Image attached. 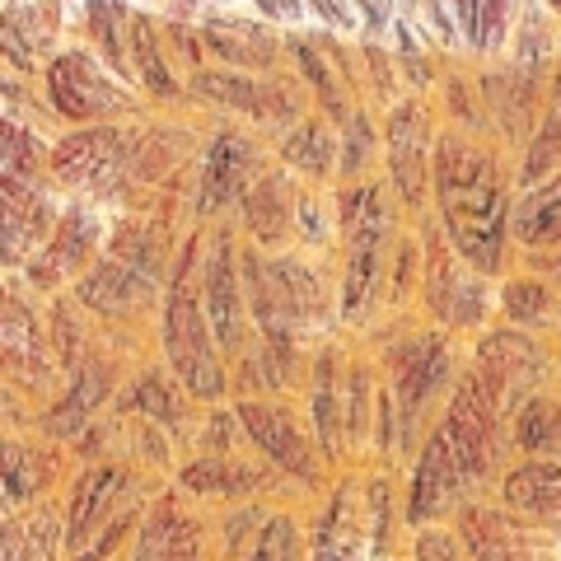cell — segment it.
Returning <instances> with one entry per match:
<instances>
[{
    "mask_svg": "<svg viewBox=\"0 0 561 561\" xmlns=\"http://www.w3.org/2000/svg\"><path fill=\"white\" fill-rule=\"evenodd\" d=\"M206 43L234 70H262L276 57V33L257 20H243V14H216V20H206Z\"/></svg>",
    "mask_w": 561,
    "mask_h": 561,
    "instance_id": "23",
    "label": "cell"
},
{
    "mask_svg": "<svg viewBox=\"0 0 561 561\" xmlns=\"http://www.w3.org/2000/svg\"><path fill=\"white\" fill-rule=\"evenodd\" d=\"M131 402L154 421H173V412H179V389H173L164 375H140L131 389Z\"/></svg>",
    "mask_w": 561,
    "mask_h": 561,
    "instance_id": "38",
    "label": "cell"
},
{
    "mask_svg": "<svg viewBox=\"0 0 561 561\" xmlns=\"http://www.w3.org/2000/svg\"><path fill=\"white\" fill-rule=\"evenodd\" d=\"M426 300L440 323L468 328V323H482L491 295H486L482 272H463V267H454V257H435L426 272Z\"/></svg>",
    "mask_w": 561,
    "mask_h": 561,
    "instance_id": "19",
    "label": "cell"
},
{
    "mask_svg": "<svg viewBox=\"0 0 561 561\" xmlns=\"http://www.w3.org/2000/svg\"><path fill=\"white\" fill-rule=\"evenodd\" d=\"M431 164H435V154H431V136H426V108H421V103H402L389 117V169H393V183L408 206H421Z\"/></svg>",
    "mask_w": 561,
    "mask_h": 561,
    "instance_id": "14",
    "label": "cell"
},
{
    "mask_svg": "<svg viewBox=\"0 0 561 561\" xmlns=\"http://www.w3.org/2000/svg\"><path fill=\"white\" fill-rule=\"evenodd\" d=\"M370 561H393V557H389V552H383V557H370Z\"/></svg>",
    "mask_w": 561,
    "mask_h": 561,
    "instance_id": "46",
    "label": "cell"
},
{
    "mask_svg": "<svg viewBox=\"0 0 561 561\" xmlns=\"http://www.w3.org/2000/svg\"><path fill=\"white\" fill-rule=\"evenodd\" d=\"M501 505L561 542V459H524L501 478Z\"/></svg>",
    "mask_w": 561,
    "mask_h": 561,
    "instance_id": "12",
    "label": "cell"
},
{
    "mask_svg": "<svg viewBox=\"0 0 561 561\" xmlns=\"http://www.w3.org/2000/svg\"><path fill=\"white\" fill-rule=\"evenodd\" d=\"M511 24V0H478V28H472V51H496Z\"/></svg>",
    "mask_w": 561,
    "mask_h": 561,
    "instance_id": "39",
    "label": "cell"
},
{
    "mask_svg": "<svg viewBox=\"0 0 561 561\" xmlns=\"http://www.w3.org/2000/svg\"><path fill=\"white\" fill-rule=\"evenodd\" d=\"M511 234L519 239L524 253L561 249V173H552L548 183L529 187L511 206Z\"/></svg>",
    "mask_w": 561,
    "mask_h": 561,
    "instance_id": "22",
    "label": "cell"
},
{
    "mask_svg": "<svg viewBox=\"0 0 561 561\" xmlns=\"http://www.w3.org/2000/svg\"><path fill=\"white\" fill-rule=\"evenodd\" d=\"M38 454L24 449L20 440H10L5 445V501H10V511H20V505L28 496H38Z\"/></svg>",
    "mask_w": 561,
    "mask_h": 561,
    "instance_id": "36",
    "label": "cell"
},
{
    "mask_svg": "<svg viewBox=\"0 0 561 561\" xmlns=\"http://www.w3.org/2000/svg\"><path fill=\"white\" fill-rule=\"evenodd\" d=\"M90 20H94V33H99V43H103V61H108L117 76H127V51H131V47H122V38H117L122 5H113V0H94V5H90Z\"/></svg>",
    "mask_w": 561,
    "mask_h": 561,
    "instance_id": "37",
    "label": "cell"
},
{
    "mask_svg": "<svg viewBox=\"0 0 561 561\" xmlns=\"http://www.w3.org/2000/svg\"><path fill=\"white\" fill-rule=\"evenodd\" d=\"M313 421H319V440L323 449L337 459L342 449V383H332V351H323L319 356V370H313Z\"/></svg>",
    "mask_w": 561,
    "mask_h": 561,
    "instance_id": "32",
    "label": "cell"
},
{
    "mask_svg": "<svg viewBox=\"0 0 561 561\" xmlns=\"http://www.w3.org/2000/svg\"><path fill=\"white\" fill-rule=\"evenodd\" d=\"M342 140V154H337V164L342 173L351 179V173H360L365 160H370V150H375V131H370V122L365 117H346V131H337Z\"/></svg>",
    "mask_w": 561,
    "mask_h": 561,
    "instance_id": "40",
    "label": "cell"
},
{
    "mask_svg": "<svg viewBox=\"0 0 561 561\" xmlns=\"http://www.w3.org/2000/svg\"><path fill=\"white\" fill-rule=\"evenodd\" d=\"M472 375L486 383V393L496 398V408L505 416H515L519 402L542 393V379H548V351L538 346L534 332L496 328L478 342V365H472Z\"/></svg>",
    "mask_w": 561,
    "mask_h": 561,
    "instance_id": "5",
    "label": "cell"
},
{
    "mask_svg": "<svg viewBox=\"0 0 561 561\" xmlns=\"http://www.w3.org/2000/svg\"><path fill=\"white\" fill-rule=\"evenodd\" d=\"M552 561H561V557H552Z\"/></svg>",
    "mask_w": 561,
    "mask_h": 561,
    "instance_id": "49",
    "label": "cell"
},
{
    "mask_svg": "<svg viewBox=\"0 0 561 561\" xmlns=\"http://www.w3.org/2000/svg\"><path fill=\"white\" fill-rule=\"evenodd\" d=\"M243 561H309V538L300 534V524H295L290 515H272L257 529L253 548Z\"/></svg>",
    "mask_w": 561,
    "mask_h": 561,
    "instance_id": "34",
    "label": "cell"
},
{
    "mask_svg": "<svg viewBox=\"0 0 561 561\" xmlns=\"http://www.w3.org/2000/svg\"><path fill=\"white\" fill-rule=\"evenodd\" d=\"M454 534L463 538V548L472 561H552L557 538L534 529L529 519H519L505 505H482L468 501L454 515Z\"/></svg>",
    "mask_w": 561,
    "mask_h": 561,
    "instance_id": "7",
    "label": "cell"
},
{
    "mask_svg": "<svg viewBox=\"0 0 561 561\" xmlns=\"http://www.w3.org/2000/svg\"><path fill=\"white\" fill-rule=\"evenodd\" d=\"M131 57H136V76H140V84H146L154 99H173V94H179V84H173L169 66H164L160 38L150 33L146 20H136V28H131Z\"/></svg>",
    "mask_w": 561,
    "mask_h": 561,
    "instance_id": "35",
    "label": "cell"
},
{
    "mask_svg": "<svg viewBox=\"0 0 561 561\" xmlns=\"http://www.w3.org/2000/svg\"><path fill=\"white\" fill-rule=\"evenodd\" d=\"M511 440L524 449V459H561V402L534 393L511 416Z\"/></svg>",
    "mask_w": 561,
    "mask_h": 561,
    "instance_id": "26",
    "label": "cell"
},
{
    "mask_svg": "<svg viewBox=\"0 0 561 561\" xmlns=\"http://www.w3.org/2000/svg\"><path fill=\"white\" fill-rule=\"evenodd\" d=\"M262 20H280V24H300L305 20V5L300 0H257Z\"/></svg>",
    "mask_w": 561,
    "mask_h": 561,
    "instance_id": "42",
    "label": "cell"
},
{
    "mask_svg": "<svg viewBox=\"0 0 561 561\" xmlns=\"http://www.w3.org/2000/svg\"><path fill=\"white\" fill-rule=\"evenodd\" d=\"M197 94H206L220 108H234L253 122H290L300 103L290 99V90H267L243 70H197Z\"/></svg>",
    "mask_w": 561,
    "mask_h": 561,
    "instance_id": "16",
    "label": "cell"
},
{
    "mask_svg": "<svg viewBox=\"0 0 561 561\" xmlns=\"http://www.w3.org/2000/svg\"><path fill=\"white\" fill-rule=\"evenodd\" d=\"M239 421L249 426V440L262 449V459L276 463L290 478H313V454L309 440L286 408L276 402H239Z\"/></svg>",
    "mask_w": 561,
    "mask_h": 561,
    "instance_id": "13",
    "label": "cell"
},
{
    "mask_svg": "<svg viewBox=\"0 0 561 561\" xmlns=\"http://www.w3.org/2000/svg\"><path fill=\"white\" fill-rule=\"evenodd\" d=\"M28 548H33V542H28V534H24V524L10 519V524H5V561H24Z\"/></svg>",
    "mask_w": 561,
    "mask_h": 561,
    "instance_id": "43",
    "label": "cell"
},
{
    "mask_svg": "<svg viewBox=\"0 0 561 561\" xmlns=\"http://www.w3.org/2000/svg\"><path fill=\"white\" fill-rule=\"evenodd\" d=\"M122 491H127V472L117 463H99L76 482L70 511H66V548L70 552H84V538L99 529V519L108 515L113 505H122Z\"/></svg>",
    "mask_w": 561,
    "mask_h": 561,
    "instance_id": "21",
    "label": "cell"
},
{
    "mask_svg": "<svg viewBox=\"0 0 561 561\" xmlns=\"http://www.w3.org/2000/svg\"><path fill=\"white\" fill-rule=\"evenodd\" d=\"M131 150H136L131 127L103 122V127H84L76 136H66L51 150V173L84 192H113L122 173L131 169Z\"/></svg>",
    "mask_w": 561,
    "mask_h": 561,
    "instance_id": "9",
    "label": "cell"
},
{
    "mask_svg": "<svg viewBox=\"0 0 561 561\" xmlns=\"http://www.w3.org/2000/svg\"><path fill=\"white\" fill-rule=\"evenodd\" d=\"M94 243H99V220H94V210H84L76 206L70 216L57 220V230H51V239L43 243V253L33 257V286H61V280L76 276L84 262H90L94 253Z\"/></svg>",
    "mask_w": 561,
    "mask_h": 561,
    "instance_id": "17",
    "label": "cell"
},
{
    "mask_svg": "<svg viewBox=\"0 0 561 561\" xmlns=\"http://www.w3.org/2000/svg\"><path fill=\"white\" fill-rule=\"evenodd\" d=\"M346 230V272H342V319L360 323L375 305L383 280V253H389V206L379 202V187H360L351 206H342Z\"/></svg>",
    "mask_w": 561,
    "mask_h": 561,
    "instance_id": "3",
    "label": "cell"
},
{
    "mask_svg": "<svg viewBox=\"0 0 561 561\" xmlns=\"http://www.w3.org/2000/svg\"><path fill=\"white\" fill-rule=\"evenodd\" d=\"M501 313L524 332L548 328L557 313V290L548 286V276H515V280H505V290H501Z\"/></svg>",
    "mask_w": 561,
    "mask_h": 561,
    "instance_id": "29",
    "label": "cell"
},
{
    "mask_svg": "<svg viewBox=\"0 0 561 561\" xmlns=\"http://www.w3.org/2000/svg\"><path fill=\"white\" fill-rule=\"evenodd\" d=\"M501 408H496V398L486 393V383L478 375H463L459 379V389L449 393V408H445V435H449V445L454 454H459V463H463V478L468 486H482L496 478V468H501Z\"/></svg>",
    "mask_w": 561,
    "mask_h": 561,
    "instance_id": "4",
    "label": "cell"
},
{
    "mask_svg": "<svg viewBox=\"0 0 561 561\" xmlns=\"http://www.w3.org/2000/svg\"><path fill=\"white\" fill-rule=\"evenodd\" d=\"M342 140H332V131L323 127V122H290L286 140H280V160H286L295 173H328L332 169V150H337Z\"/></svg>",
    "mask_w": 561,
    "mask_h": 561,
    "instance_id": "31",
    "label": "cell"
},
{
    "mask_svg": "<svg viewBox=\"0 0 561 561\" xmlns=\"http://www.w3.org/2000/svg\"><path fill=\"white\" fill-rule=\"evenodd\" d=\"M552 103L561 108V43H557V76H552Z\"/></svg>",
    "mask_w": 561,
    "mask_h": 561,
    "instance_id": "45",
    "label": "cell"
},
{
    "mask_svg": "<svg viewBox=\"0 0 561 561\" xmlns=\"http://www.w3.org/2000/svg\"><path fill=\"white\" fill-rule=\"evenodd\" d=\"M179 5H187V10H192V5H197V0H179Z\"/></svg>",
    "mask_w": 561,
    "mask_h": 561,
    "instance_id": "47",
    "label": "cell"
},
{
    "mask_svg": "<svg viewBox=\"0 0 561 561\" xmlns=\"http://www.w3.org/2000/svg\"><path fill=\"white\" fill-rule=\"evenodd\" d=\"M468 478L463 463L454 454L445 426L431 431V440L421 445L416 468H412V486H408V505H402V519L412 529H431V524H449V515H459L468 505Z\"/></svg>",
    "mask_w": 561,
    "mask_h": 561,
    "instance_id": "8",
    "label": "cell"
},
{
    "mask_svg": "<svg viewBox=\"0 0 561 561\" xmlns=\"http://www.w3.org/2000/svg\"><path fill=\"white\" fill-rule=\"evenodd\" d=\"M154 290V272L150 262H131V257H108L103 267L80 286V300L94 305L99 313H122L136 300H146Z\"/></svg>",
    "mask_w": 561,
    "mask_h": 561,
    "instance_id": "24",
    "label": "cell"
},
{
    "mask_svg": "<svg viewBox=\"0 0 561 561\" xmlns=\"http://www.w3.org/2000/svg\"><path fill=\"white\" fill-rule=\"evenodd\" d=\"M239 290H243V276L234 272L230 234H220L206 257V319L216 328V342L225 351H239L243 342V295Z\"/></svg>",
    "mask_w": 561,
    "mask_h": 561,
    "instance_id": "18",
    "label": "cell"
},
{
    "mask_svg": "<svg viewBox=\"0 0 561 561\" xmlns=\"http://www.w3.org/2000/svg\"><path fill=\"white\" fill-rule=\"evenodd\" d=\"M103 389H108V379H103L94 365H84V370L76 375V383H70V393L61 398V408L47 416V431L51 435H76L84 426V416L103 402Z\"/></svg>",
    "mask_w": 561,
    "mask_h": 561,
    "instance_id": "33",
    "label": "cell"
},
{
    "mask_svg": "<svg viewBox=\"0 0 561 561\" xmlns=\"http://www.w3.org/2000/svg\"><path fill=\"white\" fill-rule=\"evenodd\" d=\"M548 5H552V10H561V0H548Z\"/></svg>",
    "mask_w": 561,
    "mask_h": 561,
    "instance_id": "48",
    "label": "cell"
},
{
    "mask_svg": "<svg viewBox=\"0 0 561 561\" xmlns=\"http://www.w3.org/2000/svg\"><path fill=\"white\" fill-rule=\"evenodd\" d=\"M360 552H365V534L356 529V515H351V491H337L323 524L309 538V561H360Z\"/></svg>",
    "mask_w": 561,
    "mask_h": 561,
    "instance_id": "27",
    "label": "cell"
},
{
    "mask_svg": "<svg viewBox=\"0 0 561 561\" xmlns=\"http://www.w3.org/2000/svg\"><path fill=\"white\" fill-rule=\"evenodd\" d=\"M47 94L57 103V113L70 122H94V117H117L131 108V99L122 94V84L103 70L90 51H66L47 70Z\"/></svg>",
    "mask_w": 561,
    "mask_h": 561,
    "instance_id": "10",
    "label": "cell"
},
{
    "mask_svg": "<svg viewBox=\"0 0 561 561\" xmlns=\"http://www.w3.org/2000/svg\"><path fill=\"white\" fill-rule=\"evenodd\" d=\"M309 5L313 10H319L323 14V24L328 28H342V33H356V20H360V5H356V0H309Z\"/></svg>",
    "mask_w": 561,
    "mask_h": 561,
    "instance_id": "41",
    "label": "cell"
},
{
    "mask_svg": "<svg viewBox=\"0 0 561 561\" xmlns=\"http://www.w3.org/2000/svg\"><path fill=\"white\" fill-rule=\"evenodd\" d=\"M257 183V160L253 146L239 131H220L206 150L202 183H197V210L202 216H220L225 206H234L249 197V187Z\"/></svg>",
    "mask_w": 561,
    "mask_h": 561,
    "instance_id": "11",
    "label": "cell"
},
{
    "mask_svg": "<svg viewBox=\"0 0 561 561\" xmlns=\"http://www.w3.org/2000/svg\"><path fill=\"white\" fill-rule=\"evenodd\" d=\"M431 173H435V202H440V220L454 253L472 272L496 276L505 257V230H511V206H505L496 160L463 131H449L435 146Z\"/></svg>",
    "mask_w": 561,
    "mask_h": 561,
    "instance_id": "1",
    "label": "cell"
},
{
    "mask_svg": "<svg viewBox=\"0 0 561 561\" xmlns=\"http://www.w3.org/2000/svg\"><path fill=\"white\" fill-rule=\"evenodd\" d=\"M164 351L169 365L179 375L183 389L197 402H220L230 379H225V365L216 356V328H210L202 300L187 286V272L173 280L169 305H164Z\"/></svg>",
    "mask_w": 561,
    "mask_h": 561,
    "instance_id": "2",
    "label": "cell"
},
{
    "mask_svg": "<svg viewBox=\"0 0 561 561\" xmlns=\"http://www.w3.org/2000/svg\"><path fill=\"white\" fill-rule=\"evenodd\" d=\"M454 379V351L440 332H421L393 351V408H398V440L412 449V435L421 426V412L445 393Z\"/></svg>",
    "mask_w": 561,
    "mask_h": 561,
    "instance_id": "6",
    "label": "cell"
},
{
    "mask_svg": "<svg viewBox=\"0 0 561 561\" xmlns=\"http://www.w3.org/2000/svg\"><path fill=\"white\" fill-rule=\"evenodd\" d=\"M267 482V468H253V463H225V459H210V463H192L183 468V486L192 496H249Z\"/></svg>",
    "mask_w": 561,
    "mask_h": 561,
    "instance_id": "28",
    "label": "cell"
},
{
    "mask_svg": "<svg viewBox=\"0 0 561 561\" xmlns=\"http://www.w3.org/2000/svg\"><path fill=\"white\" fill-rule=\"evenodd\" d=\"M131 561H206V534L179 501L150 505L146 524L136 534Z\"/></svg>",
    "mask_w": 561,
    "mask_h": 561,
    "instance_id": "15",
    "label": "cell"
},
{
    "mask_svg": "<svg viewBox=\"0 0 561 561\" xmlns=\"http://www.w3.org/2000/svg\"><path fill=\"white\" fill-rule=\"evenodd\" d=\"M426 14H431V24H435V33H440V38H449L454 43V24L445 20L440 14V0H426Z\"/></svg>",
    "mask_w": 561,
    "mask_h": 561,
    "instance_id": "44",
    "label": "cell"
},
{
    "mask_svg": "<svg viewBox=\"0 0 561 561\" xmlns=\"http://www.w3.org/2000/svg\"><path fill=\"white\" fill-rule=\"evenodd\" d=\"M552 173H561V108L557 103H548L538 117V127L529 136V146H524V169H519V183L524 192L548 183Z\"/></svg>",
    "mask_w": 561,
    "mask_h": 561,
    "instance_id": "30",
    "label": "cell"
},
{
    "mask_svg": "<svg viewBox=\"0 0 561 561\" xmlns=\"http://www.w3.org/2000/svg\"><path fill=\"white\" fill-rule=\"evenodd\" d=\"M51 202L38 183H20L5 179V262L20 267V262L33 253L38 257L43 239H51Z\"/></svg>",
    "mask_w": 561,
    "mask_h": 561,
    "instance_id": "20",
    "label": "cell"
},
{
    "mask_svg": "<svg viewBox=\"0 0 561 561\" xmlns=\"http://www.w3.org/2000/svg\"><path fill=\"white\" fill-rule=\"evenodd\" d=\"M295 202L290 197V179L280 169L272 173H257V183L249 187V197H243V216H249V230L257 243H280L290 234L295 225Z\"/></svg>",
    "mask_w": 561,
    "mask_h": 561,
    "instance_id": "25",
    "label": "cell"
}]
</instances>
